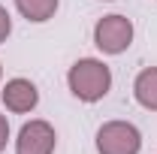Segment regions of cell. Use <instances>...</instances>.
<instances>
[{"mask_svg": "<svg viewBox=\"0 0 157 154\" xmlns=\"http://www.w3.org/2000/svg\"><path fill=\"white\" fill-rule=\"evenodd\" d=\"M67 85H70V91H73L76 100H82V103H97L112 88V70L97 58H82V60H76L70 67Z\"/></svg>", "mask_w": 157, "mask_h": 154, "instance_id": "cell-1", "label": "cell"}, {"mask_svg": "<svg viewBox=\"0 0 157 154\" xmlns=\"http://www.w3.org/2000/svg\"><path fill=\"white\" fill-rule=\"evenodd\" d=\"M97 151L100 154H139L142 133L130 121H106L97 130Z\"/></svg>", "mask_w": 157, "mask_h": 154, "instance_id": "cell-2", "label": "cell"}, {"mask_svg": "<svg viewBox=\"0 0 157 154\" xmlns=\"http://www.w3.org/2000/svg\"><path fill=\"white\" fill-rule=\"evenodd\" d=\"M133 42V21L127 15H103L94 24V45L103 55H121Z\"/></svg>", "mask_w": 157, "mask_h": 154, "instance_id": "cell-3", "label": "cell"}, {"mask_svg": "<svg viewBox=\"0 0 157 154\" xmlns=\"http://www.w3.org/2000/svg\"><path fill=\"white\" fill-rule=\"evenodd\" d=\"M55 145H58L55 127L48 121H42V118H33L18 130L15 154H55Z\"/></svg>", "mask_w": 157, "mask_h": 154, "instance_id": "cell-4", "label": "cell"}, {"mask_svg": "<svg viewBox=\"0 0 157 154\" xmlns=\"http://www.w3.org/2000/svg\"><path fill=\"white\" fill-rule=\"evenodd\" d=\"M0 97H3V106L9 112H15V115L33 112L36 103H39V91H36V85L30 79H9L6 88L0 91Z\"/></svg>", "mask_w": 157, "mask_h": 154, "instance_id": "cell-5", "label": "cell"}, {"mask_svg": "<svg viewBox=\"0 0 157 154\" xmlns=\"http://www.w3.org/2000/svg\"><path fill=\"white\" fill-rule=\"evenodd\" d=\"M133 97L142 109L157 112V67H145L133 82Z\"/></svg>", "mask_w": 157, "mask_h": 154, "instance_id": "cell-6", "label": "cell"}, {"mask_svg": "<svg viewBox=\"0 0 157 154\" xmlns=\"http://www.w3.org/2000/svg\"><path fill=\"white\" fill-rule=\"evenodd\" d=\"M58 3H60V0H15V9H18V12H21L27 21L42 24V21L55 18V12H58Z\"/></svg>", "mask_w": 157, "mask_h": 154, "instance_id": "cell-7", "label": "cell"}, {"mask_svg": "<svg viewBox=\"0 0 157 154\" xmlns=\"http://www.w3.org/2000/svg\"><path fill=\"white\" fill-rule=\"evenodd\" d=\"M9 33H12V18H9V12L0 6V45L9 39Z\"/></svg>", "mask_w": 157, "mask_h": 154, "instance_id": "cell-8", "label": "cell"}, {"mask_svg": "<svg viewBox=\"0 0 157 154\" xmlns=\"http://www.w3.org/2000/svg\"><path fill=\"white\" fill-rule=\"evenodd\" d=\"M6 142H9V121L6 115H0V151L6 148Z\"/></svg>", "mask_w": 157, "mask_h": 154, "instance_id": "cell-9", "label": "cell"}, {"mask_svg": "<svg viewBox=\"0 0 157 154\" xmlns=\"http://www.w3.org/2000/svg\"><path fill=\"white\" fill-rule=\"evenodd\" d=\"M0 79H3V67H0Z\"/></svg>", "mask_w": 157, "mask_h": 154, "instance_id": "cell-10", "label": "cell"}]
</instances>
